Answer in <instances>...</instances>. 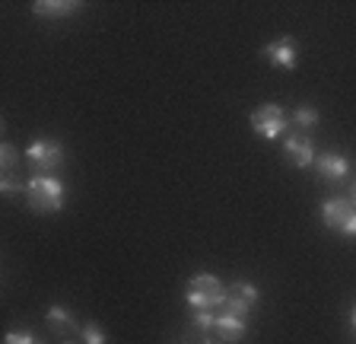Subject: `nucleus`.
Wrapping results in <instances>:
<instances>
[{
    "label": "nucleus",
    "instance_id": "7ed1b4c3",
    "mask_svg": "<svg viewBox=\"0 0 356 344\" xmlns=\"http://www.w3.org/2000/svg\"><path fill=\"white\" fill-rule=\"evenodd\" d=\"M286 125H289L286 112H283L280 105H274V102L258 105V109L252 112V127L258 131L261 137H267V141H274V137H280L283 131H286Z\"/></svg>",
    "mask_w": 356,
    "mask_h": 344
},
{
    "label": "nucleus",
    "instance_id": "f3484780",
    "mask_svg": "<svg viewBox=\"0 0 356 344\" xmlns=\"http://www.w3.org/2000/svg\"><path fill=\"white\" fill-rule=\"evenodd\" d=\"M3 344H38V338H32L29 331H10V335L3 338Z\"/></svg>",
    "mask_w": 356,
    "mask_h": 344
},
{
    "label": "nucleus",
    "instance_id": "ddd939ff",
    "mask_svg": "<svg viewBox=\"0 0 356 344\" xmlns=\"http://www.w3.org/2000/svg\"><path fill=\"white\" fill-rule=\"evenodd\" d=\"M80 338H83V344H108V335L99 329L96 322H83V325H80Z\"/></svg>",
    "mask_w": 356,
    "mask_h": 344
},
{
    "label": "nucleus",
    "instance_id": "f03ea898",
    "mask_svg": "<svg viewBox=\"0 0 356 344\" xmlns=\"http://www.w3.org/2000/svg\"><path fill=\"white\" fill-rule=\"evenodd\" d=\"M26 198H29V208L38 214H58L64 208V185L51 175H32L26 182Z\"/></svg>",
    "mask_w": 356,
    "mask_h": 344
},
{
    "label": "nucleus",
    "instance_id": "412c9836",
    "mask_svg": "<svg viewBox=\"0 0 356 344\" xmlns=\"http://www.w3.org/2000/svg\"><path fill=\"white\" fill-rule=\"evenodd\" d=\"M350 322H353V331H356V306H353V315H350Z\"/></svg>",
    "mask_w": 356,
    "mask_h": 344
},
{
    "label": "nucleus",
    "instance_id": "9b49d317",
    "mask_svg": "<svg viewBox=\"0 0 356 344\" xmlns=\"http://www.w3.org/2000/svg\"><path fill=\"white\" fill-rule=\"evenodd\" d=\"M80 7V3H74V0H38L35 13L38 16H67V13H74V10Z\"/></svg>",
    "mask_w": 356,
    "mask_h": 344
},
{
    "label": "nucleus",
    "instance_id": "39448f33",
    "mask_svg": "<svg viewBox=\"0 0 356 344\" xmlns=\"http://www.w3.org/2000/svg\"><path fill=\"white\" fill-rule=\"evenodd\" d=\"M261 299L258 287L248 284V281H238V284H232L229 290V299H226V313H232L236 319H248V313H252V306Z\"/></svg>",
    "mask_w": 356,
    "mask_h": 344
},
{
    "label": "nucleus",
    "instance_id": "9d476101",
    "mask_svg": "<svg viewBox=\"0 0 356 344\" xmlns=\"http://www.w3.org/2000/svg\"><path fill=\"white\" fill-rule=\"evenodd\" d=\"M283 153H286V159L293 166H299V169H305V166L315 163L312 143L305 141V137H286V143H283Z\"/></svg>",
    "mask_w": 356,
    "mask_h": 344
},
{
    "label": "nucleus",
    "instance_id": "1a4fd4ad",
    "mask_svg": "<svg viewBox=\"0 0 356 344\" xmlns=\"http://www.w3.org/2000/svg\"><path fill=\"white\" fill-rule=\"evenodd\" d=\"M216 335H220L222 344H238L245 338V319H236L232 313L216 315Z\"/></svg>",
    "mask_w": 356,
    "mask_h": 344
},
{
    "label": "nucleus",
    "instance_id": "aec40b11",
    "mask_svg": "<svg viewBox=\"0 0 356 344\" xmlns=\"http://www.w3.org/2000/svg\"><path fill=\"white\" fill-rule=\"evenodd\" d=\"M350 204L356 208V182H353V188H350Z\"/></svg>",
    "mask_w": 356,
    "mask_h": 344
},
{
    "label": "nucleus",
    "instance_id": "6e6552de",
    "mask_svg": "<svg viewBox=\"0 0 356 344\" xmlns=\"http://www.w3.org/2000/svg\"><path fill=\"white\" fill-rule=\"evenodd\" d=\"M315 169H318V175L325 182H341L350 172V159L343 157V153H321V157L315 159Z\"/></svg>",
    "mask_w": 356,
    "mask_h": 344
},
{
    "label": "nucleus",
    "instance_id": "2eb2a0df",
    "mask_svg": "<svg viewBox=\"0 0 356 344\" xmlns=\"http://www.w3.org/2000/svg\"><path fill=\"white\" fill-rule=\"evenodd\" d=\"M293 125H296V127H315V125H318V112H315L312 105H302V109H296V112H293Z\"/></svg>",
    "mask_w": 356,
    "mask_h": 344
},
{
    "label": "nucleus",
    "instance_id": "20e7f679",
    "mask_svg": "<svg viewBox=\"0 0 356 344\" xmlns=\"http://www.w3.org/2000/svg\"><path fill=\"white\" fill-rule=\"evenodd\" d=\"M26 157H29L32 166H38V169H54V166L64 163V147H60V141H48V137H38V141L29 143V150H26Z\"/></svg>",
    "mask_w": 356,
    "mask_h": 344
},
{
    "label": "nucleus",
    "instance_id": "4468645a",
    "mask_svg": "<svg viewBox=\"0 0 356 344\" xmlns=\"http://www.w3.org/2000/svg\"><path fill=\"white\" fill-rule=\"evenodd\" d=\"M191 325L200 331V335L213 331V329H216V315H213V309H197V313H194V322H191Z\"/></svg>",
    "mask_w": 356,
    "mask_h": 344
},
{
    "label": "nucleus",
    "instance_id": "a211bd4d",
    "mask_svg": "<svg viewBox=\"0 0 356 344\" xmlns=\"http://www.w3.org/2000/svg\"><path fill=\"white\" fill-rule=\"evenodd\" d=\"M0 163H3V169H13V166H16V150L10 147V143H3V147H0Z\"/></svg>",
    "mask_w": 356,
    "mask_h": 344
},
{
    "label": "nucleus",
    "instance_id": "423d86ee",
    "mask_svg": "<svg viewBox=\"0 0 356 344\" xmlns=\"http://www.w3.org/2000/svg\"><path fill=\"white\" fill-rule=\"evenodd\" d=\"M353 204L347 201V198H327L325 204H321V224L327 226V230H337L341 233V226L347 224V217L353 214Z\"/></svg>",
    "mask_w": 356,
    "mask_h": 344
},
{
    "label": "nucleus",
    "instance_id": "dca6fc26",
    "mask_svg": "<svg viewBox=\"0 0 356 344\" xmlns=\"http://www.w3.org/2000/svg\"><path fill=\"white\" fill-rule=\"evenodd\" d=\"M19 188L22 185L13 179V175H3V179H0V191H3L7 198H16V195H19ZM22 191H26V188H22Z\"/></svg>",
    "mask_w": 356,
    "mask_h": 344
},
{
    "label": "nucleus",
    "instance_id": "f257e3e1",
    "mask_svg": "<svg viewBox=\"0 0 356 344\" xmlns=\"http://www.w3.org/2000/svg\"><path fill=\"white\" fill-rule=\"evenodd\" d=\"M229 299V290L220 284V277L213 274H194L188 281V293H185V303L197 309H216V306H226Z\"/></svg>",
    "mask_w": 356,
    "mask_h": 344
},
{
    "label": "nucleus",
    "instance_id": "f8f14e48",
    "mask_svg": "<svg viewBox=\"0 0 356 344\" xmlns=\"http://www.w3.org/2000/svg\"><path fill=\"white\" fill-rule=\"evenodd\" d=\"M44 319H48V325H51L54 331H74V329H76L74 315L67 313L64 306H51L48 313H44Z\"/></svg>",
    "mask_w": 356,
    "mask_h": 344
},
{
    "label": "nucleus",
    "instance_id": "6ab92c4d",
    "mask_svg": "<svg viewBox=\"0 0 356 344\" xmlns=\"http://www.w3.org/2000/svg\"><path fill=\"white\" fill-rule=\"evenodd\" d=\"M341 233H343V236H350V240H356V210L347 217V224L341 226Z\"/></svg>",
    "mask_w": 356,
    "mask_h": 344
},
{
    "label": "nucleus",
    "instance_id": "4be33fe9",
    "mask_svg": "<svg viewBox=\"0 0 356 344\" xmlns=\"http://www.w3.org/2000/svg\"><path fill=\"white\" fill-rule=\"evenodd\" d=\"M200 344H222V341H210V338H204V341H200Z\"/></svg>",
    "mask_w": 356,
    "mask_h": 344
},
{
    "label": "nucleus",
    "instance_id": "0eeeda50",
    "mask_svg": "<svg viewBox=\"0 0 356 344\" xmlns=\"http://www.w3.org/2000/svg\"><path fill=\"white\" fill-rule=\"evenodd\" d=\"M267 61L274 64V68H283V70H293L296 68V42L293 38H277V42H270V45L264 48Z\"/></svg>",
    "mask_w": 356,
    "mask_h": 344
}]
</instances>
